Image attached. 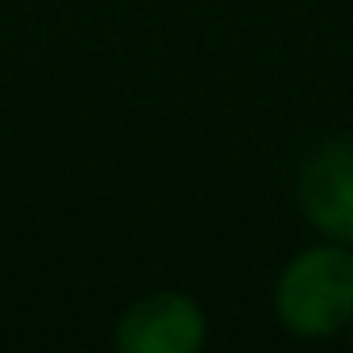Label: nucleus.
Wrapping results in <instances>:
<instances>
[{"label":"nucleus","instance_id":"obj_1","mask_svg":"<svg viewBox=\"0 0 353 353\" xmlns=\"http://www.w3.org/2000/svg\"><path fill=\"white\" fill-rule=\"evenodd\" d=\"M270 316L295 341H332L353 320V245L307 241L270 283Z\"/></svg>","mask_w":353,"mask_h":353},{"label":"nucleus","instance_id":"obj_3","mask_svg":"<svg viewBox=\"0 0 353 353\" xmlns=\"http://www.w3.org/2000/svg\"><path fill=\"white\" fill-rule=\"evenodd\" d=\"M208 332V312L192 291L158 287L117 312L108 341L117 353H200Z\"/></svg>","mask_w":353,"mask_h":353},{"label":"nucleus","instance_id":"obj_2","mask_svg":"<svg viewBox=\"0 0 353 353\" xmlns=\"http://www.w3.org/2000/svg\"><path fill=\"white\" fill-rule=\"evenodd\" d=\"M291 200L312 237L353 245V137L332 133L299 154Z\"/></svg>","mask_w":353,"mask_h":353},{"label":"nucleus","instance_id":"obj_4","mask_svg":"<svg viewBox=\"0 0 353 353\" xmlns=\"http://www.w3.org/2000/svg\"><path fill=\"white\" fill-rule=\"evenodd\" d=\"M345 336H349V345H353V320H349V328H345Z\"/></svg>","mask_w":353,"mask_h":353}]
</instances>
